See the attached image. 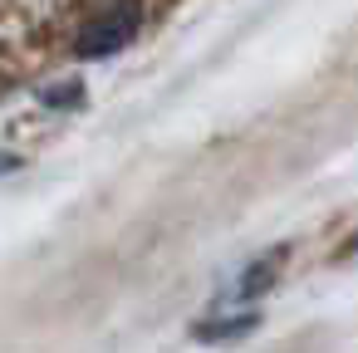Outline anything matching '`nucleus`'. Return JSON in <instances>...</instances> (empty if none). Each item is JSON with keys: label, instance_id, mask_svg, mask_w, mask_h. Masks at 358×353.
<instances>
[{"label": "nucleus", "instance_id": "1", "mask_svg": "<svg viewBox=\"0 0 358 353\" xmlns=\"http://www.w3.org/2000/svg\"><path fill=\"white\" fill-rule=\"evenodd\" d=\"M133 35H138V6H113L108 15H99V20H89L79 30V55L84 59H103V55L123 50Z\"/></svg>", "mask_w": 358, "mask_h": 353}, {"label": "nucleus", "instance_id": "3", "mask_svg": "<svg viewBox=\"0 0 358 353\" xmlns=\"http://www.w3.org/2000/svg\"><path fill=\"white\" fill-rule=\"evenodd\" d=\"M15 167H20V162H15V157H0V177H10V172H15Z\"/></svg>", "mask_w": 358, "mask_h": 353}, {"label": "nucleus", "instance_id": "2", "mask_svg": "<svg viewBox=\"0 0 358 353\" xmlns=\"http://www.w3.org/2000/svg\"><path fill=\"white\" fill-rule=\"evenodd\" d=\"M250 329H255V314L241 309V314H226V319H206V324H196L192 338H201V343H221V338H236V333H250Z\"/></svg>", "mask_w": 358, "mask_h": 353}]
</instances>
